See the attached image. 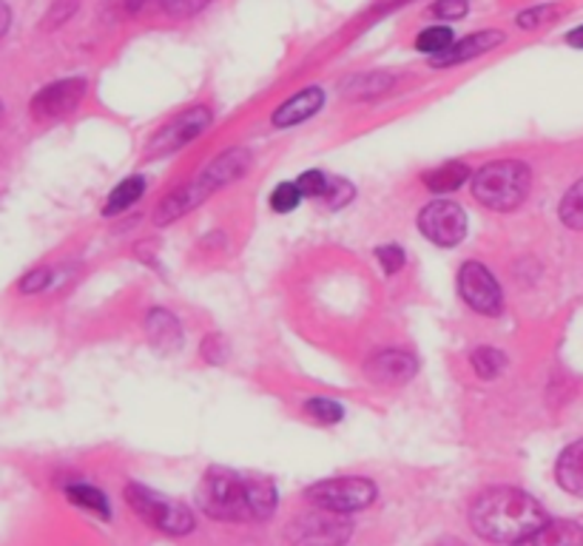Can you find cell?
<instances>
[{"label": "cell", "instance_id": "5bb4252c", "mask_svg": "<svg viewBox=\"0 0 583 546\" xmlns=\"http://www.w3.org/2000/svg\"><path fill=\"white\" fill-rule=\"evenodd\" d=\"M501 41H504L501 32L469 34V37H464V41H455L453 46H450L447 52H444V55L430 57V61H433L435 68L458 66V63H467V61H473V57L487 55V52H493V48H496Z\"/></svg>", "mask_w": 583, "mask_h": 546}, {"label": "cell", "instance_id": "83f0119b", "mask_svg": "<svg viewBox=\"0 0 583 546\" xmlns=\"http://www.w3.org/2000/svg\"><path fill=\"white\" fill-rule=\"evenodd\" d=\"M296 185L305 199H325L327 188H331V177H327L325 171L311 168L305 171V174H299Z\"/></svg>", "mask_w": 583, "mask_h": 546}, {"label": "cell", "instance_id": "ab89813d", "mask_svg": "<svg viewBox=\"0 0 583 546\" xmlns=\"http://www.w3.org/2000/svg\"><path fill=\"white\" fill-rule=\"evenodd\" d=\"M0 111H3V109H0Z\"/></svg>", "mask_w": 583, "mask_h": 546}, {"label": "cell", "instance_id": "3957f363", "mask_svg": "<svg viewBox=\"0 0 583 546\" xmlns=\"http://www.w3.org/2000/svg\"><path fill=\"white\" fill-rule=\"evenodd\" d=\"M532 174L521 160H496L475 171L473 194L489 211H512L527 199Z\"/></svg>", "mask_w": 583, "mask_h": 546}, {"label": "cell", "instance_id": "4fadbf2b", "mask_svg": "<svg viewBox=\"0 0 583 546\" xmlns=\"http://www.w3.org/2000/svg\"><path fill=\"white\" fill-rule=\"evenodd\" d=\"M322 102H325V91L320 86H307V89L293 95L291 100H285L273 111V125L277 129H291V125L305 123V120H311L322 109Z\"/></svg>", "mask_w": 583, "mask_h": 546}, {"label": "cell", "instance_id": "d6a6232c", "mask_svg": "<svg viewBox=\"0 0 583 546\" xmlns=\"http://www.w3.org/2000/svg\"><path fill=\"white\" fill-rule=\"evenodd\" d=\"M550 18H555V9L552 7H536V9H527V12H521L516 18V23L521 29H536L541 26V23H547Z\"/></svg>", "mask_w": 583, "mask_h": 546}, {"label": "cell", "instance_id": "6da1fadb", "mask_svg": "<svg viewBox=\"0 0 583 546\" xmlns=\"http://www.w3.org/2000/svg\"><path fill=\"white\" fill-rule=\"evenodd\" d=\"M199 506L219 521H264L277 512V487L264 476L210 467L197 490Z\"/></svg>", "mask_w": 583, "mask_h": 546}, {"label": "cell", "instance_id": "484cf974", "mask_svg": "<svg viewBox=\"0 0 583 546\" xmlns=\"http://www.w3.org/2000/svg\"><path fill=\"white\" fill-rule=\"evenodd\" d=\"M305 413L316 424H336L345 418V407L333 398H311V402H305Z\"/></svg>", "mask_w": 583, "mask_h": 546}, {"label": "cell", "instance_id": "8d00e7d4", "mask_svg": "<svg viewBox=\"0 0 583 546\" xmlns=\"http://www.w3.org/2000/svg\"><path fill=\"white\" fill-rule=\"evenodd\" d=\"M9 21H12V14H9V7H7V3H3V0H0V37H3V34H7Z\"/></svg>", "mask_w": 583, "mask_h": 546}, {"label": "cell", "instance_id": "f35d334b", "mask_svg": "<svg viewBox=\"0 0 583 546\" xmlns=\"http://www.w3.org/2000/svg\"><path fill=\"white\" fill-rule=\"evenodd\" d=\"M435 546H467V544H464V540H458V538H444V540H439Z\"/></svg>", "mask_w": 583, "mask_h": 546}, {"label": "cell", "instance_id": "1f68e13d", "mask_svg": "<svg viewBox=\"0 0 583 546\" xmlns=\"http://www.w3.org/2000/svg\"><path fill=\"white\" fill-rule=\"evenodd\" d=\"M467 0H435L433 3V14L441 21H458L467 14Z\"/></svg>", "mask_w": 583, "mask_h": 546}, {"label": "cell", "instance_id": "8fae6325", "mask_svg": "<svg viewBox=\"0 0 583 546\" xmlns=\"http://www.w3.org/2000/svg\"><path fill=\"white\" fill-rule=\"evenodd\" d=\"M415 373H419V362H415V356L408 353V350H379V353L367 359V375L376 384L399 387V384H408Z\"/></svg>", "mask_w": 583, "mask_h": 546}, {"label": "cell", "instance_id": "cb8c5ba5", "mask_svg": "<svg viewBox=\"0 0 583 546\" xmlns=\"http://www.w3.org/2000/svg\"><path fill=\"white\" fill-rule=\"evenodd\" d=\"M563 226L572 231H583V179H577L561 199Z\"/></svg>", "mask_w": 583, "mask_h": 546}, {"label": "cell", "instance_id": "52a82bcc", "mask_svg": "<svg viewBox=\"0 0 583 546\" xmlns=\"http://www.w3.org/2000/svg\"><path fill=\"white\" fill-rule=\"evenodd\" d=\"M458 294L475 314L498 316L504 307V291L489 267L482 262H464L458 271Z\"/></svg>", "mask_w": 583, "mask_h": 546}, {"label": "cell", "instance_id": "603a6c76", "mask_svg": "<svg viewBox=\"0 0 583 546\" xmlns=\"http://www.w3.org/2000/svg\"><path fill=\"white\" fill-rule=\"evenodd\" d=\"M469 364H473V370L482 375V379H496V375H501L504 368H507V356L496 348H478L469 356Z\"/></svg>", "mask_w": 583, "mask_h": 546}, {"label": "cell", "instance_id": "8992f818", "mask_svg": "<svg viewBox=\"0 0 583 546\" xmlns=\"http://www.w3.org/2000/svg\"><path fill=\"white\" fill-rule=\"evenodd\" d=\"M353 533V524L342 512L320 510L307 512L291 526V540L296 546H342Z\"/></svg>", "mask_w": 583, "mask_h": 546}, {"label": "cell", "instance_id": "e0dca14e", "mask_svg": "<svg viewBox=\"0 0 583 546\" xmlns=\"http://www.w3.org/2000/svg\"><path fill=\"white\" fill-rule=\"evenodd\" d=\"M512 546H583V526L575 521H547Z\"/></svg>", "mask_w": 583, "mask_h": 546}, {"label": "cell", "instance_id": "9c48e42d", "mask_svg": "<svg viewBox=\"0 0 583 546\" xmlns=\"http://www.w3.org/2000/svg\"><path fill=\"white\" fill-rule=\"evenodd\" d=\"M210 120H214V114H210V109H205V106H194V109H188L180 117H174L169 125H163V129L156 131L154 140L149 143V160L169 157V154H174V151H180L188 143H194V140H197V136L208 129Z\"/></svg>", "mask_w": 583, "mask_h": 546}, {"label": "cell", "instance_id": "ac0fdd59", "mask_svg": "<svg viewBox=\"0 0 583 546\" xmlns=\"http://www.w3.org/2000/svg\"><path fill=\"white\" fill-rule=\"evenodd\" d=\"M555 476H558V484H561L563 490L583 499V438L581 441L570 444V447L561 452Z\"/></svg>", "mask_w": 583, "mask_h": 546}, {"label": "cell", "instance_id": "44dd1931", "mask_svg": "<svg viewBox=\"0 0 583 546\" xmlns=\"http://www.w3.org/2000/svg\"><path fill=\"white\" fill-rule=\"evenodd\" d=\"M66 495L72 499V504L83 506V510L88 512H97L100 518H111V506H109V499L102 495L97 487L91 484H68L66 487Z\"/></svg>", "mask_w": 583, "mask_h": 546}, {"label": "cell", "instance_id": "7402d4cb", "mask_svg": "<svg viewBox=\"0 0 583 546\" xmlns=\"http://www.w3.org/2000/svg\"><path fill=\"white\" fill-rule=\"evenodd\" d=\"M453 43H455V37L450 26H430V29H424L419 37H415V48H419L421 55H430V57L444 55Z\"/></svg>", "mask_w": 583, "mask_h": 546}, {"label": "cell", "instance_id": "2e32d148", "mask_svg": "<svg viewBox=\"0 0 583 546\" xmlns=\"http://www.w3.org/2000/svg\"><path fill=\"white\" fill-rule=\"evenodd\" d=\"M145 334L154 341V348L165 350V353L183 348V325H180V319L171 310H163V307L149 310V316H145Z\"/></svg>", "mask_w": 583, "mask_h": 546}, {"label": "cell", "instance_id": "277c9868", "mask_svg": "<svg viewBox=\"0 0 583 546\" xmlns=\"http://www.w3.org/2000/svg\"><path fill=\"white\" fill-rule=\"evenodd\" d=\"M126 501H129L131 510H134L145 524L160 529V533L188 535L191 529H194V515H191L188 506L176 504V501L165 499V495L149 490V487H126Z\"/></svg>", "mask_w": 583, "mask_h": 546}, {"label": "cell", "instance_id": "e575fe53", "mask_svg": "<svg viewBox=\"0 0 583 546\" xmlns=\"http://www.w3.org/2000/svg\"><path fill=\"white\" fill-rule=\"evenodd\" d=\"M203 356L210 364H223L225 362V341L219 336H210V339L203 341Z\"/></svg>", "mask_w": 583, "mask_h": 546}, {"label": "cell", "instance_id": "4316f807", "mask_svg": "<svg viewBox=\"0 0 583 546\" xmlns=\"http://www.w3.org/2000/svg\"><path fill=\"white\" fill-rule=\"evenodd\" d=\"M302 192H299L296 179L293 183H279L277 188L271 192V208L277 214H291L296 211L299 205H302Z\"/></svg>", "mask_w": 583, "mask_h": 546}, {"label": "cell", "instance_id": "9a60e30c", "mask_svg": "<svg viewBox=\"0 0 583 546\" xmlns=\"http://www.w3.org/2000/svg\"><path fill=\"white\" fill-rule=\"evenodd\" d=\"M203 199H208V194L203 192V185L197 183V177L191 179V183H185L183 188H174L163 203L156 205V214H154L156 226H169L174 219L185 217V214L194 211Z\"/></svg>", "mask_w": 583, "mask_h": 546}, {"label": "cell", "instance_id": "d4e9b609", "mask_svg": "<svg viewBox=\"0 0 583 546\" xmlns=\"http://www.w3.org/2000/svg\"><path fill=\"white\" fill-rule=\"evenodd\" d=\"M390 83H393V77L390 75L370 72V75L350 80V86H347V95L350 97H379V95H385L387 89H390Z\"/></svg>", "mask_w": 583, "mask_h": 546}, {"label": "cell", "instance_id": "d6986e66", "mask_svg": "<svg viewBox=\"0 0 583 546\" xmlns=\"http://www.w3.org/2000/svg\"><path fill=\"white\" fill-rule=\"evenodd\" d=\"M469 177H473L469 165L453 160V163H444L439 165V168L428 171V174H424V185L435 194H450V192H458Z\"/></svg>", "mask_w": 583, "mask_h": 546}, {"label": "cell", "instance_id": "30bf717a", "mask_svg": "<svg viewBox=\"0 0 583 546\" xmlns=\"http://www.w3.org/2000/svg\"><path fill=\"white\" fill-rule=\"evenodd\" d=\"M86 95V80L80 77H68V80H57L46 89H41L32 100V114L41 120H57L66 117L68 111L77 109V102Z\"/></svg>", "mask_w": 583, "mask_h": 546}, {"label": "cell", "instance_id": "f546056e", "mask_svg": "<svg viewBox=\"0 0 583 546\" xmlns=\"http://www.w3.org/2000/svg\"><path fill=\"white\" fill-rule=\"evenodd\" d=\"M210 0H160V7L171 14V18H191V14L203 12Z\"/></svg>", "mask_w": 583, "mask_h": 546}, {"label": "cell", "instance_id": "74e56055", "mask_svg": "<svg viewBox=\"0 0 583 546\" xmlns=\"http://www.w3.org/2000/svg\"><path fill=\"white\" fill-rule=\"evenodd\" d=\"M566 43H570V46H575V48H583V26L572 29V32L566 34Z\"/></svg>", "mask_w": 583, "mask_h": 546}, {"label": "cell", "instance_id": "5b68a950", "mask_svg": "<svg viewBox=\"0 0 583 546\" xmlns=\"http://www.w3.org/2000/svg\"><path fill=\"white\" fill-rule=\"evenodd\" d=\"M307 499L320 510H331V512H356L365 510L376 501V484L370 478L361 476H345V478H327V481H320L307 490Z\"/></svg>", "mask_w": 583, "mask_h": 546}, {"label": "cell", "instance_id": "7a4b0ae2", "mask_svg": "<svg viewBox=\"0 0 583 546\" xmlns=\"http://www.w3.org/2000/svg\"><path fill=\"white\" fill-rule=\"evenodd\" d=\"M469 524L484 540L512 546L547 524V515L527 492L516 487H496L475 499Z\"/></svg>", "mask_w": 583, "mask_h": 546}, {"label": "cell", "instance_id": "ba28073f", "mask_svg": "<svg viewBox=\"0 0 583 546\" xmlns=\"http://www.w3.org/2000/svg\"><path fill=\"white\" fill-rule=\"evenodd\" d=\"M419 228L433 245L453 248L467 237V214L450 199H435L419 214Z\"/></svg>", "mask_w": 583, "mask_h": 546}, {"label": "cell", "instance_id": "ffe728a7", "mask_svg": "<svg viewBox=\"0 0 583 546\" xmlns=\"http://www.w3.org/2000/svg\"><path fill=\"white\" fill-rule=\"evenodd\" d=\"M145 194V179L143 177H126L122 183H117L115 192L106 199V217L129 211L131 205H137Z\"/></svg>", "mask_w": 583, "mask_h": 546}, {"label": "cell", "instance_id": "d590c367", "mask_svg": "<svg viewBox=\"0 0 583 546\" xmlns=\"http://www.w3.org/2000/svg\"><path fill=\"white\" fill-rule=\"evenodd\" d=\"M75 9H77V0H57L55 9H52V14H48V26H57V23H63L68 14L75 12Z\"/></svg>", "mask_w": 583, "mask_h": 546}, {"label": "cell", "instance_id": "7c38bea8", "mask_svg": "<svg viewBox=\"0 0 583 546\" xmlns=\"http://www.w3.org/2000/svg\"><path fill=\"white\" fill-rule=\"evenodd\" d=\"M248 165H251V154H248V151L228 149L223 151L219 157L210 160V165L199 174L197 183L203 185V192L210 197V194H217L219 188H225V185L237 183L245 171H248Z\"/></svg>", "mask_w": 583, "mask_h": 546}, {"label": "cell", "instance_id": "f1b7e54d", "mask_svg": "<svg viewBox=\"0 0 583 546\" xmlns=\"http://www.w3.org/2000/svg\"><path fill=\"white\" fill-rule=\"evenodd\" d=\"M353 197H356V188H353L347 179H331V188H327L322 203H325L327 208H345Z\"/></svg>", "mask_w": 583, "mask_h": 546}, {"label": "cell", "instance_id": "836d02e7", "mask_svg": "<svg viewBox=\"0 0 583 546\" xmlns=\"http://www.w3.org/2000/svg\"><path fill=\"white\" fill-rule=\"evenodd\" d=\"M52 282V271L48 267H37V271H29L21 280V291L23 294H41L43 287H48Z\"/></svg>", "mask_w": 583, "mask_h": 546}, {"label": "cell", "instance_id": "4dcf8cb0", "mask_svg": "<svg viewBox=\"0 0 583 546\" xmlns=\"http://www.w3.org/2000/svg\"><path fill=\"white\" fill-rule=\"evenodd\" d=\"M376 256H379L381 267H385V273H399L401 267H404V262H408V256H404V251H401L399 245H381L376 248Z\"/></svg>", "mask_w": 583, "mask_h": 546}]
</instances>
